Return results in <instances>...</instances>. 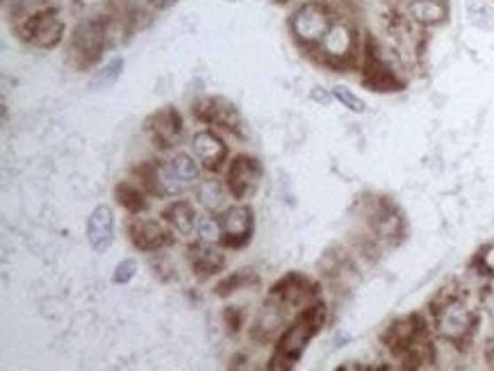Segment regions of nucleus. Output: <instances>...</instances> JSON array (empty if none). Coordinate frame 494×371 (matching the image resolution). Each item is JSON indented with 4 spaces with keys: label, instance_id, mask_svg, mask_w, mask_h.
I'll return each instance as SVG.
<instances>
[{
    "label": "nucleus",
    "instance_id": "nucleus-4",
    "mask_svg": "<svg viewBox=\"0 0 494 371\" xmlns=\"http://www.w3.org/2000/svg\"><path fill=\"white\" fill-rule=\"evenodd\" d=\"M321 58L331 64H349L357 52V35L347 21H335L326 37L321 39L319 46Z\"/></svg>",
    "mask_w": 494,
    "mask_h": 371
},
{
    "label": "nucleus",
    "instance_id": "nucleus-25",
    "mask_svg": "<svg viewBox=\"0 0 494 371\" xmlns=\"http://www.w3.org/2000/svg\"><path fill=\"white\" fill-rule=\"evenodd\" d=\"M333 99L340 100V103H342L347 110L357 112V114H363V112L367 110L365 100L360 99V96L353 94V91L349 90V87H344V84H335V87H333Z\"/></svg>",
    "mask_w": 494,
    "mask_h": 371
},
{
    "label": "nucleus",
    "instance_id": "nucleus-24",
    "mask_svg": "<svg viewBox=\"0 0 494 371\" xmlns=\"http://www.w3.org/2000/svg\"><path fill=\"white\" fill-rule=\"evenodd\" d=\"M196 235L200 241H208V244H216V241L223 240V225L219 219L206 215L199 217V224H196Z\"/></svg>",
    "mask_w": 494,
    "mask_h": 371
},
{
    "label": "nucleus",
    "instance_id": "nucleus-19",
    "mask_svg": "<svg viewBox=\"0 0 494 371\" xmlns=\"http://www.w3.org/2000/svg\"><path fill=\"white\" fill-rule=\"evenodd\" d=\"M199 201H200V205L203 208H208V209H219V208H223L226 205V187L219 183V180H215V178H210V180H203V183L199 185Z\"/></svg>",
    "mask_w": 494,
    "mask_h": 371
},
{
    "label": "nucleus",
    "instance_id": "nucleus-20",
    "mask_svg": "<svg viewBox=\"0 0 494 371\" xmlns=\"http://www.w3.org/2000/svg\"><path fill=\"white\" fill-rule=\"evenodd\" d=\"M116 201H119L128 212H132V215H139L142 209H146V199H144L142 189L130 183H122L116 187Z\"/></svg>",
    "mask_w": 494,
    "mask_h": 371
},
{
    "label": "nucleus",
    "instance_id": "nucleus-17",
    "mask_svg": "<svg viewBox=\"0 0 494 371\" xmlns=\"http://www.w3.org/2000/svg\"><path fill=\"white\" fill-rule=\"evenodd\" d=\"M164 219L171 224L174 231H178L180 235L190 237L196 231V224H199V215H196V208L190 201H176V203L169 205L164 209Z\"/></svg>",
    "mask_w": 494,
    "mask_h": 371
},
{
    "label": "nucleus",
    "instance_id": "nucleus-5",
    "mask_svg": "<svg viewBox=\"0 0 494 371\" xmlns=\"http://www.w3.org/2000/svg\"><path fill=\"white\" fill-rule=\"evenodd\" d=\"M263 180V164L251 155H237L228 167V192L237 201L251 199Z\"/></svg>",
    "mask_w": 494,
    "mask_h": 371
},
{
    "label": "nucleus",
    "instance_id": "nucleus-11",
    "mask_svg": "<svg viewBox=\"0 0 494 371\" xmlns=\"http://www.w3.org/2000/svg\"><path fill=\"white\" fill-rule=\"evenodd\" d=\"M128 233H130L132 244L137 246L139 251L155 253L169 244V233L164 231V225L153 219H142V217L132 219Z\"/></svg>",
    "mask_w": 494,
    "mask_h": 371
},
{
    "label": "nucleus",
    "instance_id": "nucleus-26",
    "mask_svg": "<svg viewBox=\"0 0 494 371\" xmlns=\"http://www.w3.org/2000/svg\"><path fill=\"white\" fill-rule=\"evenodd\" d=\"M135 273H137V262L135 260H123L116 264V272H114V278L112 280L116 282V285H126V282H130L132 278H135Z\"/></svg>",
    "mask_w": 494,
    "mask_h": 371
},
{
    "label": "nucleus",
    "instance_id": "nucleus-6",
    "mask_svg": "<svg viewBox=\"0 0 494 371\" xmlns=\"http://www.w3.org/2000/svg\"><path fill=\"white\" fill-rule=\"evenodd\" d=\"M221 225H223V244L239 249L251 240L253 233V209L248 205H232L221 217Z\"/></svg>",
    "mask_w": 494,
    "mask_h": 371
},
{
    "label": "nucleus",
    "instance_id": "nucleus-12",
    "mask_svg": "<svg viewBox=\"0 0 494 371\" xmlns=\"http://www.w3.org/2000/svg\"><path fill=\"white\" fill-rule=\"evenodd\" d=\"M192 148H194L196 160L206 169H219L228 157V146L212 130L196 132L194 139H192Z\"/></svg>",
    "mask_w": 494,
    "mask_h": 371
},
{
    "label": "nucleus",
    "instance_id": "nucleus-27",
    "mask_svg": "<svg viewBox=\"0 0 494 371\" xmlns=\"http://www.w3.org/2000/svg\"><path fill=\"white\" fill-rule=\"evenodd\" d=\"M331 96H333V91H331V94H326V91H319V87H317V90L312 91V99L319 100V103H324V105L331 103Z\"/></svg>",
    "mask_w": 494,
    "mask_h": 371
},
{
    "label": "nucleus",
    "instance_id": "nucleus-23",
    "mask_svg": "<svg viewBox=\"0 0 494 371\" xmlns=\"http://www.w3.org/2000/svg\"><path fill=\"white\" fill-rule=\"evenodd\" d=\"M169 164H171V169L178 173V178L184 180V183H194V180L199 178V164H196L194 157L187 155V153H176Z\"/></svg>",
    "mask_w": 494,
    "mask_h": 371
},
{
    "label": "nucleus",
    "instance_id": "nucleus-3",
    "mask_svg": "<svg viewBox=\"0 0 494 371\" xmlns=\"http://www.w3.org/2000/svg\"><path fill=\"white\" fill-rule=\"evenodd\" d=\"M433 324L440 337H444L447 342H463L474 328V314L463 301L458 298H449L442 305L435 308V317H433Z\"/></svg>",
    "mask_w": 494,
    "mask_h": 371
},
{
    "label": "nucleus",
    "instance_id": "nucleus-22",
    "mask_svg": "<svg viewBox=\"0 0 494 371\" xmlns=\"http://www.w3.org/2000/svg\"><path fill=\"white\" fill-rule=\"evenodd\" d=\"M122 74H123V59L122 58L112 59V62H107L106 67L100 68V71H96V75L91 78L90 87L94 91L107 90V87H112L116 80L122 78Z\"/></svg>",
    "mask_w": 494,
    "mask_h": 371
},
{
    "label": "nucleus",
    "instance_id": "nucleus-21",
    "mask_svg": "<svg viewBox=\"0 0 494 371\" xmlns=\"http://www.w3.org/2000/svg\"><path fill=\"white\" fill-rule=\"evenodd\" d=\"M465 12H467V21L472 26L481 28V30H492L494 28V12L492 7L485 5L483 0H467Z\"/></svg>",
    "mask_w": 494,
    "mask_h": 371
},
{
    "label": "nucleus",
    "instance_id": "nucleus-7",
    "mask_svg": "<svg viewBox=\"0 0 494 371\" xmlns=\"http://www.w3.org/2000/svg\"><path fill=\"white\" fill-rule=\"evenodd\" d=\"M26 35L35 46L53 48L58 46L64 35V23L55 12H39L32 14L26 23Z\"/></svg>",
    "mask_w": 494,
    "mask_h": 371
},
{
    "label": "nucleus",
    "instance_id": "nucleus-8",
    "mask_svg": "<svg viewBox=\"0 0 494 371\" xmlns=\"http://www.w3.org/2000/svg\"><path fill=\"white\" fill-rule=\"evenodd\" d=\"M106 48V28L100 21L80 23L74 35V52L82 58L84 64H91L98 59V55Z\"/></svg>",
    "mask_w": 494,
    "mask_h": 371
},
{
    "label": "nucleus",
    "instance_id": "nucleus-1",
    "mask_svg": "<svg viewBox=\"0 0 494 371\" xmlns=\"http://www.w3.org/2000/svg\"><path fill=\"white\" fill-rule=\"evenodd\" d=\"M324 317H326V310H324V304H315L310 308H305L303 314H299L294 320V324L289 326L287 330L283 333L278 342V358L287 365H294L303 351L308 349L310 340L317 335V330L321 328L324 324Z\"/></svg>",
    "mask_w": 494,
    "mask_h": 371
},
{
    "label": "nucleus",
    "instance_id": "nucleus-16",
    "mask_svg": "<svg viewBox=\"0 0 494 371\" xmlns=\"http://www.w3.org/2000/svg\"><path fill=\"white\" fill-rule=\"evenodd\" d=\"M199 114H200V119L210 121V123H216V126H221V128H228V130L239 126V114H237L235 107L221 99L203 100L199 107Z\"/></svg>",
    "mask_w": 494,
    "mask_h": 371
},
{
    "label": "nucleus",
    "instance_id": "nucleus-13",
    "mask_svg": "<svg viewBox=\"0 0 494 371\" xmlns=\"http://www.w3.org/2000/svg\"><path fill=\"white\" fill-rule=\"evenodd\" d=\"M449 0H411L405 14L421 28H435L449 21Z\"/></svg>",
    "mask_w": 494,
    "mask_h": 371
},
{
    "label": "nucleus",
    "instance_id": "nucleus-14",
    "mask_svg": "<svg viewBox=\"0 0 494 371\" xmlns=\"http://www.w3.org/2000/svg\"><path fill=\"white\" fill-rule=\"evenodd\" d=\"M148 173H144V183L151 187L158 196H180L184 189V180L178 178V173L171 169V164H148Z\"/></svg>",
    "mask_w": 494,
    "mask_h": 371
},
{
    "label": "nucleus",
    "instance_id": "nucleus-28",
    "mask_svg": "<svg viewBox=\"0 0 494 371\" xmlns=\"http://www.w3.org/2000/svg\"><path fill=\"white\" fill-rule=\"evenodd\" d=\"M139 3H158V0H139Z\"/></svg>",
    "mask_w": 494,
    "mask_h": 371
},
{
    "label": "nucleus",
    "instance_id": "nucleus-2",
    "mask_svg": "<svg viewBox=\"0 0 494 371\" xmlns=\"http://www.w3.org/2000/svg\"><path fill=\"white\" fill-rule=\"evenodd\" d=\"M333 23H335V16H333L331 7L319 0H308L292 14L289 30L296 37V42L303 46H319Z\"/></svg>",
    "mask_w": 494,
    "mask_h": 371
},
{
    "label": "nucleus",
    "instance_id": "nucleus-10",
    "mask_svg": "<svg viewBox=\"0 0 494 371\" xmlns=\"http://www.w3.org/2000/svg\"><path fill=\"white\" fill-rule=\"evenodd\" d=\"M148 132H151L153 141L160 144L162 148L176 146L183 137V121L180 114L174 107H167V110L158 112L148 119Z\"/></svg>",
    "mask_w": 494,
    "mask_h": 371
},
{
    "label": "nucleus",
    "instance_id": "nucleus-18",
    "mask_svg": "<svg viewBox=\"0 0 494 371\" xmlns=\"http://www.w3.org/2000/svg\"><path fill=\"white\" fill-rule=\"evenodd\" d=\"M285 301H271V304H264V308L260 310L258 320H255V330L263 333L264 337L269 335L278 333L285 326Z\"/></svg>",
    "mask_w": 494,
    "mask_h": 371
},
{
    "label": "nucleus",
    "instance_id": "nucleus-15",
    "mask_svg": "<svg viewBox=\"0 0 494 371\" xmlns=\"http://www.w3.org/2000/svg\"><path fill=\"white\" fill-rule=\"evenodd\" d=\"M187 257H190V264L199 276H215L223 269L226 264V257L223 253H219L212 244L208 241H199V244H192L187 249Z\"/></svg>",
    "mask_w": 494,
    "mask_h": 371
},
{
    "label": "nucleus",
    "instance_id": "nucleus-9",
    "mask_svg": "<svg viewBox=\"0 0 494 371\" xmlns=\"http://www.w3.org/2000/svg\"><path fill=\"white\" fill-rule=\"evenodd\" d=\"M87 240L96 253L110 251L114 241V212L110 205H98L87 221Z\"/></svg>",
    "mask_w": 494,
    "mask_h": 371
}]
</instances>
